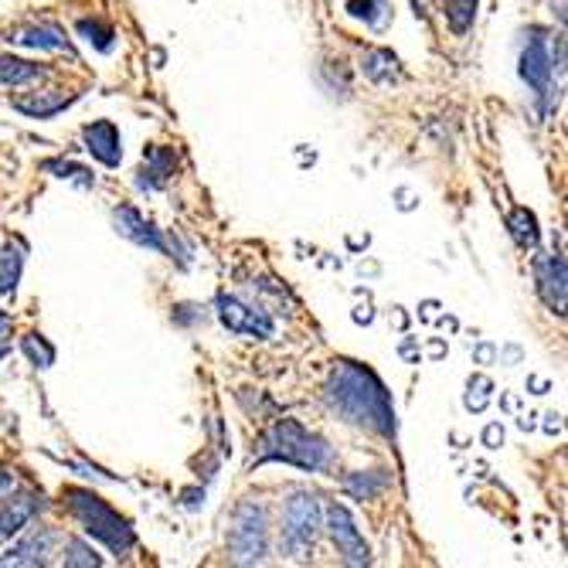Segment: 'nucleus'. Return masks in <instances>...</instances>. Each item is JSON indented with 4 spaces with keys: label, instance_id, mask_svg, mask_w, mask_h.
Returning a JSON list of instances; mask_svg holds the SVG:
<instances>
[{
    "label": "nucleus",
    "instance_id": "nucleus-1",
    "mask_svg": "<svg viewBox=\"0 0 568 568\" xmlns=\"http://www.w3.org/2000/svg\"><path fill=\"white\" fill-rule=\"evenodd\" d=\"M324 398L331 412H337V419H344L347 426L395 439V405L372 368L357 365V361H337L324 385Z\"/></svg>",
    "mask_w": 568,
    "mask_h": 568
},
{
    "label": "nucleus",
    "instance_id": "nucleus-2",
    "mask_svg": "<svg viewBox=\"0 0 568 568\" xmlns=\"http://www.w3.org/2000/svg\"><path fill=\"white\" fill-rule=\"evenodd\" d=\"M270 459L290 463V467H300L310 474H327L334 467V446L321 439L317 433H306L303 423L296 419H276L260 439V449H255L252 463H270Z\"/></svg>",
    "mask_w": 568,
    "mask_h": 568
},
{
    "label": "nucleus",
    "instance_id": "nucleus-3",
    "mask_svg": "<svg viewBox=\"0 0 568 568\" xmlns=\"http://www.w3.org/2000/svg\"><path fill=\"white\" fill-rule=\"evenodd\" d=\"M62 497H65L69 510L75 514V521L82 525V531L89 538L102 541L113 555H126L136 545V535H133L130 521L120 518V514L106 500H102V497H95L89 490H79V487H69Z\"/></svg>",
    "mask_w": 568,
    "mask_h": 568
},
{
    "label": "nucleus",
    "instance_id": "nucleus-4",
    "mask_svg": "<svg viewBox=\"0 0 568 568\" xmlns=\"http://www.w3.org/2000/svg\"><path fill=\"white\" fill-rule=\"evenodd\" d=\"M270 551V525H266V510L260 504H239L232 531H229V555L235 565H255L263 561Z\"/></svg>",
    "mask_w": 568,
    "mask_h": 568
},
{
    "label": "nucleus",
    "instance_id": "nucleus-5",
    "mask_svg": "<svg viewBox=\"0 0 568 568\" xmlns=\"http://www.w3.org/2000/svg\"><path fill=\"white\" fill-rule=\"evenodd\" d=\"M561 44H558V55L551 59V51H548V38L545 31L531 28V38L521 51V79L535 89L538 102L545 106V116L558 106V92L551 89V79H555V69L561 72Z\"/></svg>",
    "mask_w": 568,
    "mask_h": 568
},
{
    "label": "nucleus",
    "instance_id": "nucleus-6",
    "mask_svg": "<svg viewBox=\"0 0 568 568\" xmlns=\"http://www.w3.org/2000/svg\"><path fill=\"white\" fill-rule=\"evenodd\" d=\"M317 528H321L317 497L306 494V490H296L283 507V548L296 558L306 555L310 548H314Z\"/></svg>",
    "mask_w": 568,
    "mask_h": 568
},
{
    "label": "nucleus",
    "instance_id": "nucleus-7",
    "mask_svg": "<svg viewBox=\"0 0 568 568\" xmlns=\"http://www.w3.org/2000/svg\"><path fill=\"white\" fill-rule=\"evenodd\" d=\"M535 280H538V296L551 314L565 317V300H568V270L561 252H545L535 255Z\"/></svg>",
    "mask_w": 568,
    "mask_h": 568
},
{
    "label": "nucleus",
    "instance_id": "nucleus-8",
    "mask_svg": "<svg viewBox=\"0 0 568 568\" xmlns=\"http://www.w3.org/2000/svg\"><path fill=\"white\" fill-rule=\"evenodd\" d=\"M327 528H331V538L341 551V558L347 565H368L372 561V551H368V541L361 538V531L354 528V518L344 504H331L327 507Z\"/></svg>",
    "mask_w": 568,
    "mask_h": 568
},
{
    "label": "nucleus",
    "instance_id": "nucleus-9",
    "mask_svg": "<svg viewBox=\"0 0 568 568\" xmlns=\"http://www.w3.org/2000/svg\"><path fill=\"white\" fill-rule=\"evenodd\" d=\"M113 225H116V232L123 235V239H130V242H136V245H143V248H153V252H161V255H171L174 260V242H168L164 239V232L153 225V222H146L133 204H120V209L113 212Z\"/></svg>",
    "mask_w": 568,
    "mask_h": 568
},
{
    "label": "nucleus",
    "instance_id": "nucleus-10",
    "mask_svg": "<svg viewBox=\"0 0 568 568\" xmlns=\"http://www.w3.org/2000/svg\"><path fill=\"white\" fill-rule=\"evenodd\" d=\"M219 317L232 334H248V337H270L273 334V317L260 306H248L235 296H219Z\"/></svg>",
    "mask_w": 568,
    "mask_h": 568
},
{
    "label": "nucleus",
    "instance_id": "nucleus-11",
    "mask_svg": "<svg viewBox=\"0 0 568 568\" xmlns=\"http://www.w3.org/2000/svg\"><path fill=\"white\" fill-rule=\"evenodd\" d=\"M82 136H85V146H89V153H92V158H95L99 164L120 168V161H123V140H120L116 123H110V120H95V123H89V126L82 130Z\"/></svg>",
    "mask_w": 568,
    "mask_h": 568
},
{
    "label": "nucleus",
    "instance_id": "nucleus-12",
    "mask_svg": "<svg viewBox=\"0 0 568 568\" xmlns=\"http://www.w3.org/2000/svg\"><path fill=\"white\" fill-rule=\"evenodd\" d=\"M0 500H4V497H0ZM38 510H41V494H18L14 500L8 497L4 504H0V541L21 535Z\"/></svg>",
    "mask_w": 568,
    "mask_h": 568
},
{
    "label": "nucleus",
    "instance_id": "nucleus-13",
    "mask_svg": "<svg viewBox=\"0 0 568 568\" xmlns=\"http://www.w3.org/2000/svg\"><path fill=\"white\" fill-rule=\"evenodd\" d=\"M11 44H24V48H38V51H72L69 38L62 28L55 24H31V28H18L14 34H8Z\"/></svg>",
    "mask_w": 568,
    "mask_h": 568
},
{
    "label": "nucleus",
    "instance_id": "nucleus-14",
    "mask_svg": "<svg viewBox=\"0 0 568 568\" xmlns=\"http://www.w3.org/2000/svg\"><path fill=\"white\" fill-rule=\"evenodd\" d=\"M51 541H55V535H51L48 528L41 531H31L28 538H21L8 555H0V565H44L48 551H51Z\"/></svg>",
    "mask_w": 568,
    "mask_h": 568
},
{
    "label": "nucleus",
    "instance_id": "nucleus-15",
    "mask_svg": "<svg viewBox=\"0 0 568 568\" xmlns=\"http://www.w3.org/2000/svg\"><path fill=\"white\" fill-rule=\"evenodd\" d=\"M75 95H55V92H28V95H14V110L31 116V120H51L55 113H62L65 106H72Z\"/></svg>",
    "mask_w": 568,
    "mask_h": 568
},
{
    "label": "nucleus",
    "instance_id": "nucleus-16",
    "mask_svg": "<svg viewBox=\"0 0 568 568\" xmlns=\"http://www.w3.org/2000/svg\"><path fill=\"white\" fill-rule=\"evenodd\" d=\"M143 161H146V171L143 174H150V178H140V187H161L171 174H174V168H178V153L171 150V146H150L146 153H143Z\"/></svg>",
    "mask_w": 568,
    "mask_h": 568
},
{
    "label": "nucleus",
    "instance_id": "nucleus-17",
    "mask_svg": "<svg viewBox=\"0 0 568 568\" xmlns=\"http://www.w3.org/2000/svg\"><path fill=\"white\" fill-rule=\"evenodd\" d=\"M361 72L378 85L395 82L398 79V59L388 48H372V51H365V59H361Z\"/></svg>",
    "mask_w": 568,
    "mask_h": 568
},
{
    "label": "nucleus",
    "instance_id": "nucleus-18",
    "mask_svg": "<svg viewBox=\"0 0 568 568\" xmlns=\"http://www.w3.org/2000/svg\"><path fill=\"white\" fill-rule=\"evenodd\" d=\"M385 487H388V470H368V474L361 470V474L344 477V490L354 500H375Z\"/></svg>",
    "mask_w": 568,
    "mask_h": 568
},
{
    "label": "nucleus",
    "instance_id": "nucleus-19",
    "mask_svg": "<svg viewBox=\"0 0 568 568\" xmlns=\"http://www.w3.org/2000/svg\"><path fill=\"white\" fill-rule=\"evenodd\" d=\"M24 270V248L18 242H8L0 248V293H14Z\"/></svg>",
    "mask_w": 568,
    "mask_h": 568
},
{
    "label": "nucleus",
    "instance_id": "nucleus-20",
    "mask_svg": "<svg viewBox=\"0 0 568 568\" xmlns=\"http://www.w3.org/2000/svg\"><path fill=\"white\" fill-rule=\"evenodd\" d=\"M507 229H510V239L518 242L525 252H535L538 248V219L528 209H514L507 215Z\"/></svg>",
    "mask_w": 568,
    "mask_h": 568
},
{
    "label": "nucleus",
    "instance_id": "nucleus-21",
    "mask_svg": "<svg viewBox=\"0 0 568 568\" xmlns=\"http://www.w3.org/2000/svg\"><path fill=\"white\" fill-rule=\"evenodd\" d=\"M41 75H44L41 65H31L24 59H0V82L4 85H24V82L41 79Z\"/></svg>",
    "mask_w": 568,
    "mask_h": 568
},
{
    "label": "nucleus",
    "instance_id": "nucleus-22",
    "mask_svg": "<svg viewBox=\"0 0 568 568\" xmlns=\"http://www.w3.org/2000/svg\"><path fill=\"white\" fill-rule=\"evenodd\" d=\"M477 4L480 0H446V21L456 34H467L477 21Z\"/></svg>",
    "mask_w": 568,
    "mask_h": 568
},
{
    "label": "nucleus",
    "instance_id": "nucleus-23",
    "mask_svg": "<svg viewBox=\"0 0 568 568\" xmlns=\"http://www.w3.org/2000/svg\"><path fill=\"white\" fill-rule=\"evenodd\" d=\"M75 31H79L89 44H95L99 51H113V38H116L113 24L99 21V18H82V21L75 24Z\"/></svg>",
    "mask_w": 568,
    "mask_h": 568
},
{
    "label": "nucleus",
    "instance_id": "nucleus-24",
    "mask_svg": "<svg viewBox=\"0 0 568 568\" xmlns=\"http://www.w3.org/2000/svg\"><path fill=\"white\" fill-rule=\"evenodd\" d=\"M347 14L351 18H361L368 28H382L392 11H388L385 0H347Z\"/></svg>",
    "mask_w": 568,
    "mask_h": 568
},
{
    "label": "nucleus",
    "instance_id": "nucleus-25",
    "mask_svg": "<svg viewBox=\"0 0 568 568\" xmlns=\"http://www.w3.org/2000/svg\"><path fill=\"white\" fill-rule=\"evenodd\" d=\"M21 347H24V354L31 357V365H34V368H51V365H55V347H51L41 334H28V337L21 341Z\"/></svg>",
    "mask_w": 568,
    "mask_h": 568
},
{
    "label": "nucleus",
    "instance_id": "nucleus-26",
    "mask_svg": "<svg viewBox=\"0 0 568 568\" xmlns=\"http://www.w3.org/2000/svg\"><path fill=\"white\" fill-rule=\"evenodd\" d=\"M65 565H99V558H95V551L85 545V541H79V538H69L65 541V558H62Z\"/></svg>",
    "mask_w": 568,
    "mask_h": 568
},
{
    "label": "nucleus",
    "instance_id": "nucleus-27",
    "mask_svg": "<svg viewBox=\"0 0 568 568\" xmlns=\"http://www.w3.org/2000/svg\"><path fill=\"white\" fill-rule=\"evenodd\" d=\"M490 388H494V385H490L487 378H480V375H477V378H470L467 408H470V412H484V408H487V402H490Z\"/></svg>",
    "mask_w": 568,
    "mask_h": 568
},
{
    "label": "nucleus",
    "instance_id": "nucleus-28",
    "mask_svg": "<svg viewBox=\"0 0 568 568\" xmlns=\"http://www.w3.org/2000/svg\"><path fill=\"white\" fill-rule=\"evenodd\" d=\"M44 168H48V171H59L55 178H72V181L92 184V178H82V174H89V171H82V168H75V164H69V161H48Z\"/></svg>",
    "mask_w": 568,
    "mask_h": 568
},
{
    "label": "nucleus",
    "instance_id": "nucleus-29",
    "mask_svg": "<svg viewBox=\"0 0 568 568\" xmlns=\"http://www.w3.org/2000/svg\"><path fill=\"white\" fill-rule=\"evenodd\" d=\"M14 487V470L11 467H0V497H8Z\"/></svg>",
    "mask_w": 568,
    "mask_h": 568
},
{
    "label": "nucleus",
    "instance_id": "nucleus-30",
    "mask_svg": "<svg viewBox=\"0 0 568 568\" xmlns=\"http://www.w3.org/2000/svg\"><path fill=\"white\" fill-rule=\"evenodd\" d=\"M497 439H504V433H500V429H497V426H490V429H487V433H484V443H487V446H494V443H497Z\"/></svg>",
    "mask_w": 568,
    "mask_h": 568
},
{
    "label": "nucleus",
    "instance_id": "nucleus-31",
    "mask_svg": "<svg viewBox=\"0 0 568 568\" xmlns=\"http://www.w3.org/2000/svg\"><path fill=\"white\" fill-rule=\"evenodd\" d=\"M4 331H11V317L4 314V310H0V334H4Z\"/></svg>",
    "mask_w": 568,
    "mask_h": 568
}]
</instances>
